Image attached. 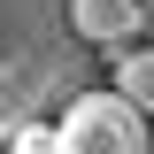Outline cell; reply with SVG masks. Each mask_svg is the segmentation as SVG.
Masks as SVG:
<instances>
[{
    "label": "cell",
    "mask_w": 154,
    "mask_h": 154,
    "mask_svg": "<svg viewBox=\"0 0 154 154\" xmlns=\"http://www.w3.org/2000/svg\"><path fill=\"white\" fill-rule=\"evenodd\" d=\"M77 0H0V154L46 116H62L85 85Z\"/></svg>",
    "instance_id": "6da1fadb"
},
{
    "label": "cell",
    "mask_w": 154,
    "mask_h": 154,
    "mask_svg": "<svg viewBox=\"0 0 154 154\" xmlns=\"http://www.w3.org/2000/svg\"><path fill=\"white\" fill-rule=\"evenodd\" d=\"M116 93L131 100L139 116H154V46H131V54H116Z\"/></svg>",
    "instance_id": "277c9868"
},
{
    "label": "cell",
    "mask_w": 154,
    "mask_h": 154,
    "mask_svg": "<svg viewBox=\"0 0 154 154\" xmlns=\"http://www.w3.org/2000/svg\"><path fill=\"white\" fill-rule=\"evenodd\" d=\"M139 8H146V38H154V0H139Z\"/></svg>",
    "instance_id": "8992f818"
},
{
    "label": "cell",
    "mask_w": 154,
    "mask_h": 154,
    "mask_svg": "<svg viewBox=\"0 0 154 154\" xmlns=\"http://www.w3.org/2000/svg\"><path fill=\"white\" fill-rule=\"evenodd\" d=\"M77 38L85 46H108V54H131V38H146V8L139 0H77Z\"/></svg>",
    "instance_id": "3957f363"
},
{
    "label": "cell",
    "mask_w": 154,
    "mask_h": 154,
    "mask_svg": "<svg viewBox=\"0 0 154 154\" xmlns=\"http://www.w3.org/2000/svg\"><path fill=\"white\" fill-rule=\"evenodd\" d=\"M54 139H62V154H154L146 116L123 93H77L69 108H62Z\"/></svg>",
    "instance_id": "7a4b0ae2"
},
{
    "label": "cell",
    "mask_w": 154,
    "mask_h": 154,
    "mask_svg": "<svg viewBox=\"0 0 154 154\" xmlns=\"http://www.w3.org/2000/svg\"><path fill=\"white\" fill-rule=\"evenodd\" d=\"M8 154H62V139H54V123H38V131H23Z\"/></svg>",
    "instance_id": "5b68a950"
}]
</instances>
